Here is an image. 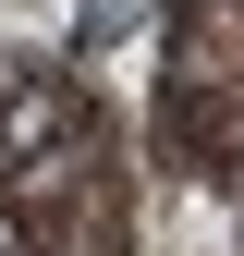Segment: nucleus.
I'll return each instance as SVG.
<instances>
[{
  "instance_id": "nucleus-1",
  "label": "nucleus",
  "mask_w": 244,
  "mask_h": 256,
  "mask_svg": "<svg viewBox=\"0 0 244 256\" xmlns=\"http://www.w3.org/2000/svg\"><path fill=\"white\" fill-rule=\"evenodd\" d=\"M0 256H12V244H0Z\"/></svg>"
}]
</instances>
